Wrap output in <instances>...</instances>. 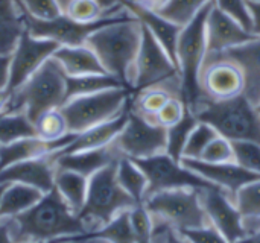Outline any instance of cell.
Masks as SVG:
<instances>
[{"label":"cell","mask_w":260,"mask_h":243,"mask_svg":"<svg viewBox=\"0 0 260 243\" xmlns=\"http://www.w3.org/2000/svg\"><path fill=\"white\" fill-rule=\"evenodd\" d=\"M131 94L133 90L125 87L110 88L69 99L59 110L66 117L69 132L79 134L123 113L129 105Z\"/></svg>","instance_id":"cell-7"},{"label":"cell","mask_w":260,"mask_h":243,"mask_svg":"<svg viewBox=\"0 0 260 243\" xmlns=\"http://www.w3.org/2000/svg\"><path fill=\"white\" fill-rule=\"evenodd\" d=\"M235 204L242 215L247 236L260 231V180L245 184L235 196Z\"/></svg>","instance_id":"cell-30"},{"label":"cell","mask_w":260,"mask_h":243,"mask_svg":"<svg viewBox=\"0 0 260 243\" xmlns=\"http://www.w3.org/2000/svg\"><path fill=\"white\" fill-rule=\"evenodd\" d=\"M66 100V73L50 58L23 85L12 91L8 111H24L35 122L43 113L61 108Z\"/></svg>","instance_id":"cell-4"},{"label":"cell","mask_w":260,"mask_h":243,"mask_svg":"<svg viewBox=\"0 0 260 243\" xmlns=\"http://www.w3.org/2000/svg\"><path fill=\"white\" fill-rule=\"evenodd\" d=\"M175 96L183 97L180 78L171 79L165 84L143 88L140 91H134L129 99V108L134 113H137L149 120H154L157 113Z\"/></svg>","instance_id":"cell-24"},{"label":"cell","mask_w":260,"mask_h":243,"mask_svg":"<svg viewBox=\"0 0 260 243\" xmlns=\"http://www.w3.org/2000/svg\"><path fill=\"white\" fill-rule=\"evenodd\" d=\"M152 219H154V230H152L149 243H190L181 231L175 230L174 227H171L169 224L160 219H155V218Z\"/></svg>","instance_id":"cell-45"},{"label":"cell","mask_w":260,"mask_h":243,"mask_svg":"<svg viewBox=\"0 0 260 243\" xmlns=\"http://www.w3.org/2000/svg\"><path fill=\"white\" fill-rule=\"evenodd\" d=\"M256 110H257V113H259V114H260V102H259V103H257V105H256Z\"/></svg>","instance_id":"cell-57"},{"label":"cell","mask_w":260,"mask_h":243,"mask_svg":"<svg viewBox=\"0 0 260 243\" xmlns=\"http://www.w3.org/2000/svg\"><path fill=\"white\" fill-rule=\"evenodd\" d=\"M197 123H198L197 116L187 108L184 117L178 123L166 128V151L165 152L169 157H172L177 161H181L183 151H184L189 135L193 131V128L197 126Z\"/></svg>","instance_id":"cell-33"},{"label":"cell","mask_w":260,"mask_h":243,"mask_svg":"<svg viewBox=\"0 0 260 243\" xmlns=\"http://www.w3.org/2000/svg\"><path fill=\"white\" fill-rule=\"evenodd\" d=\"M29 137H37V131L24 111H6L0 114V146Z\"/></svg>","instance_id":"cell-32"},{"label":"cell","mask_w":260,"mask_h":243,"mask_svg":"<svg viewBox=\"0 0 260 243\" xmlns=\"http://www.w3.org/2000/svg\"><path fill=\"white\" fill-rule=\"evenodd\" d=\"M6 186H8V184H0V201H2V195H3V192H5Z\"/></svg>","instance_id":"cell-54"},{"label":"cell","mask_w":260,"mask_h":243,"mask_svg":"<svg viewBox=\"0 0 260 243\" xmlns=\"http://www.w3.org/2000/svg\"><path fill=\"white\" fill-rule=\"evenodd\" d=\"M129 15H131V12L125 6L122 11L114 12V14H108V15L102 17L101 20H96L91 23L75 21L64 14L55 20H50V21H40V20H35V18H32L23 12L24 26L30 35H34L37 38L52 40L58 46H84L87 43V40L98 29H101L110 23L119 21L122 18H126Z\"/></svg>","instance_id":"cell-9"},{"label":"cell","mask_w":260,"mask_h":243,"mask_svg":"<svg viewBox=\"0 0 260 243\" xmlns=\"http://www.w3.org/2000/svg\"><path fill=\"white\" fill-rule=\"evenodd\" d=\"M212 3L187 24L181 27L177 43V67L181 79L183 99L189 110H192L203 97L204 93L200 84V75L207 56V38H206V20Z\"/></svg>","instance_id":"cell-5"},{"label":"cell","mask_w":260,"mask_h":243,"mask_svg":"<svg viewBox=\"0 0 260 243\" xmlns=\"http://www.w3.org/2000/svg\"><path fill=\"white\" fill-rule=\"evenodd\" d=\"M253 37L254 35L238 20L227 15L212 3L206 20L207 56L219 55L232 47L247 43Z\"/></svg>","instance_id":"cell-17"},{"label":"cell","mask_w":260,"mask_h":243,"mask_svg":"<svg viewBox=\"0 0 260 243\" xmlns=\"http://www.w3.org/2000/svg\"><path fill=\"white\" fill-rule=\"evenodd\" d=\"M88 234L105 239L108 243H137L131 221H129V210L117 215L102 228Z\"/></svg>","instance_id":"cell-34"},{"label":"cell","mask_w":260,"mask_h":243,"mask_svg":"<svg viewBox=\"0 0 260 243\" xmlns=\"http://www.w3.org/2000/svg\"><path fill=\"white\" fill-rule=\"evenodd\" d=\"M66 76H85L107 73L96 53L87 46H59L52 56Z\"/></svg>","instance_id":"cell-25"},{"label":"cell","mask_w":260,"mask_h":243,"mask_svg":"<svg viewBox=\"0 0 260 243\" xmlns=\"http://www.w3.org/2000/svg\"><path fill=\"white\" fill-rule=\"evenodd\" d=\"M34 125H35L37 137L47 140V142H56V140L64 138L67 134H70L69 128H67L66 117L59 108L49 110V111L43 113L34 122Z\"/></svg>","instance_id":"cell-36"},{"label":"cell","mask_w":260,"mask_h":243,"mask_svg":"<svg viewBox=\"0 0 260 243\" xmlns=\"http://www.w3.org/2000/svg\"><path fill=\"white\" fill-rule=\"evenodd\" d=\"M181 163L215 187L224 190L233 201L239 189H242L248 183L260 180V175L247 170L236 161L206 163L201 160H181Z\"/></svg>","instance_id":"cell-16"},{"label":"cell","mask_w":260,"mask_h":243,"mask_svg":"<svg viewBox=\"0 0 260 243\" xmlns=\"http://www.w3.org/2000/svg\"><path fill=\"white\" fill-rule=\"evenodd\" d=\"M250 2H259L260 3V0H250Z\"/></svg>","instance_id":"cell-58"},{"label":"cell","mask_w":260,"mask_h":243,"mask_svg":"<svg viewBox=\"0 0 260 243\" xmlns=\"http://www.w3.org/2000/svg\"><path fill=\"white\" fill-rule=\"evenodd\" d=\"M210 3L212 0H168L158 12L171 21L184 26Z\"/></svg>","instance_id":"cell-35"},{"label":"cell","mask_w":260,"mask_h":243,"mask_svg":"<svg viewBox=\"0 0 260 243\" xmlns=\"http://www.w3.org/2000/svg\"><path fill=\"white\" fill-rule=\"evenodd\" d=\"M21 11L40 21H50L62 15V8L58 0H18Z\"/></svg>","instance_id":"cell-39"},{"label":"cell","mask_w":260,"mask_h":243,"mask_svg":"<svg viewBox=\"0 0 260 243\" xmlns=\"http://www.w3.org/2000/svg\"><path fill=\"white\" fill-rule=\"evenodd\" d=\"M200 84L204 96L215 100L244 94V78L239 67L222 56H206Z\"/></svg>","instance_id":"cell-15"},{"label":"cell","mask_w":260,"mask_h":243,"mask_svg":"<svg viewBox=\"0 0 260 243\" xmlns=\"http://www.w3.org/2000/svg\"><path fill=\"white\" fill-rule=\"evenodd\" d=\"M190 111L200 122L209 123L230 142H254L260 145V114L244 94L225 100L204 96Z\"/></svg>","instance_id":"cell-3"},{"label":"cell","mask_w":260,"mask_h":243,"mask_svg":"<svg viewBox=\"0 0 260 243\" xmlns=\"http://www.w3.org/2000/svg\"><path fill=\"white\" fill-rule=\"evenodd\" d=\"M238 243H260V231L256 234H251V236H247L245 239H242L241 242Z\"/></svg>","instance_id":"cell-53"},{"label":"cell","mask_w":260,"mask_h":243,"mask_svg":"<svg viewBox=\"0 0 260 243\" xmlns=\"http://www.w3.org/2000/svg\"><path fill=\"white\" fill-rule=\"evenodd\" d=\"M56 154V152H55ZM55 154L40 157L35 160L20 161L0 170V184L18 183L38 189L43 193L55 187Z\"/></svg>","instance_id":"cell-18"},{"label":"cell","mask_w":260,"mask_h":243,"mask_svg":"<svg viewBox=\"0 0 260 243\" xmlns=\"http://www.w3.org/2000/svg\"><path fill=\"white\" fill-rule=\"evenodd\" d=\"M11 72V53H0V90H6L9 85Z\"/></svg>","instance_id":"cell-47"},{"label":"cell","mask_w":260,"mask_h":243,"mask_svg":"<svg viewBox=\"0 0 260 243\" xmlns=\"http://www.w3.org/2000/svg\"><path fill=\"white\" fill-rule=\"evenodd\" d=\"M143 205L152 215V218L169 224L178 231L209 225L207 215L201 204L200 190L197 189L158 192L146 198Z\"/></svg>","instance_id":"cell-8"},{"label":"cell","mask_w":260,"mask_h":243,"mask_svg":"<svg viewBox=\"0 0 260 243\" xmlns=\"http://www.w3.org/2000/svg\"><path fill=\"white\" fill-rule=\"evenodd\" d=\"M24 29L18 0H0V53L9 55Z\"/></svg>","instance_id":"cell-27"},{"label":"cell","mask_w":260,"mask_h":243,"mask_svg":"<svg viewBox=\"0 0 260 243\" xmlns=\"http://www.w3.org/2000/svg\"><path fill=\"white\" fill-rule=\"evenodd\" d=\"M235 161L247 170L260 175V145L254 142H233Z\"/></svg>","instance_id":"cell-40"},{"label":"cell","mask_w":260,"mask_h":243,"mask_svg":"<svg viewBox=\"0 0 260 243\" xmlns=\"http://www.w3.org/2000/svg\"><path fill=\"white\" fill-rule=\"evenodd\" d=\"M142 43V23L131 14L98 29L87 46L96 53L105 72L133 90L134 65Z\"/></svg>","instance_id":"cell-2"},{"label":"cell","mask_w":260,"mask_h":243,"mask_svg":"<svg viewBox=\"0 0 260 243\" xmlns=\"http://www.w3.org/2000/svg\"><path fill=\"white\" fill-rule=\"evenodd\" d=\"M62 243H82V240H70V242H62Z\"/></svg>","instance_id":"cell-56"},{"label":"cell","mask_w":260,"mask_h":243,"mask_svg":"<svg viewBox=\"0 0 260 243\" xmlns=\"http://www.w3.org/2000/svg\"><path fill=\"white\" fill-rule=\"evenodd\" d=\"M119 12V11H117ZM62 14L69 18L81 23H91L96 20H101L102 17L108 15L102 9L98 0H69L67 5L62 9ZM114 14V12H111Z\"/></svg>","instance_id":"cell-38"},{"label":"cell","mask_w":260,"mask_h":243,"mask_svg":"<svg viewBox=\"0 0 260 243\" xmlns=\"http://www.w3.org/2000/svg\"><path fill=\"white\" fill-rule=\"evenodd\" d=\"M0 243H14L9 231V224L6 219L0 221Z\"/></svg>","instance_id":"cell-51"},{"label":"cell","mask_w":260,"mask_h":243,"mask_svg":"<svg viewBox=\"0 0 260 243\" xmlns=\"http://www.w3.org/2000/svg\"><path fill=\"white\" fill-rule=\"evenodd\" d=\"M200 198L209 224L215 227L229 242L238 243L247 237L242 215L235 201L224 190L218 187L204 189L200 190Z\"/></svg>","instance_id":"cell-14"},{"label":"cell","mask_w":260,"mask_h":243,"mask_svg":"<svg viewBox=\"0 0 260 243\" xmlns=\"http://www.w3.org/2000/svg\"><path fill=\"white\" fill-rule=\"evenodd\" d=\"M218 135L219 134L209 123H204V122L198 120L197 126L193 128V131L189 135V140H187L186 148L183 151V158L181 160H200L203 152L206 151V148Z\"/></svg>","instance_id":"cell-37"},{"label":"cell","mask_w":260,"mask_h":243,"mask_svg":"<svg viewBox=\"0 0 260 243\" xmlns=\"http://www.w3.org/2000/svg\"><path fill=\"white\" fill-rule=\"evenodd\" d=\"M75 135L76 134H67L64 138L56 142H47L40 137H29L14 142L11 145L0 146V170L20 161L35 160L62 151L73 142Z\"/></svg>","instance_id":"cell-20"},{"label":"cell","mask_w":260,"mask_h":243,"mask_svg":"<svg viewBox=\"0 0 260 243\" xmlns=\"http://www.w3.org/2000/svg\"><path fill=\"white\" fill-rule=\"evenodd\" d=\"M201 161L206 163H230L235 161V149H233V142L224 138L222 135L215 137L210 145L206 148L203 152Z\"/></svg>","instance_id":"cell-42"},{"label":"cell","mask_w":260,"mask_h":243,"mask_svg":"<svg viewBox=\"0 0 260 243\" xmlns=\"http://www.w3.org/2000/svg\"><path fill=\"white\" fill-rule=\"evenodd\" d=\"M11 96H12V93L8 88L6 90H0V114H3V113H6L9 110Z\"/></svg>","instance_id":"cell-52"},{"label":"cell","mask_w":260,"mask_h":243,"mask_svg":"<svg viewBox=\"0 0 260 243\" xmlns=\"http://www.w3.org/2000/svg\"><path fill=\"white\" fill-rule=\"evenodd\" d=\"M123 6L142 23V26H145L152 33V37L163 46V49L169 53V56L177 64V58H175L177 43L183 26L163 17L158 11H152L129 2H125Z\"/></svg>","instance_id":"cell-22"},{"label":"cell","mask_w":260,"mask_h":243,"mask_svg":"<svg viewBox=\"0 0 260 243\" xmlns=\"http://www.w3.org/2000/svg\"><path fill=\"white\" fill-rule=\"evenodd\" d=\"M212 3L227 15L238 20L245 29L251 32V18L247 0H212Z\"/></svg>","instance_id":"cell-44"},{"label":"cell","mask_w":260,"mask_h":243,"mask_svg":"<svg viewBox=\"0 0 260 243\" xmlns=\"http://www.w3.org/2000/svg\"><path fill=\"white\" fill-rule=\"evenodd\" d=\"M116 164L117 163H113L88 178L85 204L79 213V218L85 224L88 233L102 228L117 215L137 205L120 187L116 177Z\"/></svg>","instance_id":"cell-6"},{"label":"cell","mask_w":260,"mask_h":243,"mask_svg":"<svg viewBox=\"0 0 260 243\" xmlns=\"http://www.w3.org/2000/svg\"><path fill=\"white\" fill-rule=\"evenodd\" d=\"M186 111H187V105L184 99L180 96H175L157 113V116L154 117V122L163 128H169L178 123L184 117Z\"/></svg>","instance_id":"cell-43"},{"label":"cell","mask_w":260,"mask_h":243,"mask_svg":"<svg viewBox=\"0 0 260 243\" xmlns=\"http://www.w3.org/2000/svg\"><path fill=\"white\" fill-rule=\"evenodd\" d=\"M126 2L143 6V8H148V9H152V11H160L166 5L168 0H126Z\"/></svg>","instance_id":"cell-50"},{"label":"cell","mask_w":260,"mask_h":243,"mask_svg":"<svg viewBox=\"0 0 260 243\" xmlns=\"http://www.w3.org/2000/svg\"><path fill=\"white\" fill-rule=\"evenodd\" d=\"M59 46L46 38H37L26 29L20 35L11 52V72L8 90L12 93L23 85L47 59H50Z\"/></svg>","instance_id":"cell-13"},{"label":"cell","mask_w":260,"mask_h":243,"mask_svg":"<svg viewBox=\"0 0 260 243\" xmlns=\"http://www.w3.org/2000/svg\"><path fill=\"white\" fill-rule=\"evenodd\" d=\"M55 190L59 193V196L64 199V202L69 205V209L79 216V213L84 209L87 190H88V178L67 170L56 167L55 172Z\"/></svg>","instance_id":"cell-26"},{"label":"cell","mask_w":260,"mask_h":243,"mask_svg":"<svg viewBox=\"0 0 260 243\" xmlns=\"http://www.w3.org/2000/svg\"><path fill=\"white\" fill-rule=\"evenodd\" d=\"M129 113L128 108L116 116L114 119H110L104 123H99L96 126H91L79 134L75 135L73 142L66 146L62 151H58V154H70V152H79V151H90V149H101L105 146H110L114 143L117 135L122 132L123 126L126 125Z\"/></svg>","instance_id":"cell-23"},{"label":"cell","mask_w":260,"mask_h":243,"mask_svg":"<svg viewBox=\"0 0 260 243\" xmlns=\"http://www.w3.org/2000/svg\"><path fill=\"white\" fill-rule=\"evenodd\" d=\"M116 177L120 187L134 199L137 205H143L148 190V178L139 164L126 157H122L116 164Z\"/></svg>","instance_id":"cell-29"},{"label":"cell","mask_w":260,"mask_h":243,"mask_svg":"<svg viewBox=\"0 0 260 243\" xmlns=\"http://www.w3.org/2000/svg\"><path fill=\"white\" fill-rule=\"evenodd\" d=\"M99 5L102 6V9L108 14L111 12H117V11H122L123 9V3L126 0H98Z\"/></svg>","instance_id":"cell-49"},{"label":"cell","mask_w":260,"mask_h":243,"mask_svg":"<svg viewBox=\"0 0 260 243\" xmlns=\"http://www.w3.org/2000/svg\"><path fill=\"white\" fill-rule=\"evenodd\" d=\"M250 18H251V33L254 37H260V3L247 0Z\"/></svg>","instance_id":"cell-48"},{"label":"cell","mask_w":260,"mask_h":243,"mask_svg":"<svg viewBox=\"0 0 260 243\" xmlns=\"http://www.w3.org/2000/svg\"><path fill=\"white\" fill-rule=\"evenodd\" d=\"M43 192L30 186L18 183L8 184L0 201V221L11 219L24 213L32 205H35L43 198Z\"/></svg>","instance_id":"cell-28"},{"label":"cell","mask_w":260,"mask_h":243,"mask_svg":"<svg viewBox=\"0 0 260 243\" xmlns=\"http://www.w3.org/2000/svg\"><path fill=\"white\" fill-rule=\"evenodd\" d=\"M114 145L123 157L131 160L154 157L166 151V128L129 108L126 125Z\"/></svg>","instance_id":"cell-11"},{"label":"cell","mask_w":260,"mask_h":243,"mask_svg":"<svg viewBox=\"0 0 260 243\" xmlns=\"http://www.w3.org/2000/svg\"><path fill=\"white\" fill-rule=\"evenodd\" d=\"M119 87H125V85L108 73L85 75V76H66L67 100L78 97V96L93 94V93H99V91L110 90V88H119Z\"/></svg>","instance_id":"cell-31"},{"label":"cell","mask_w":260,"mask_h":243,"mask_svg":"<svg viewBox=\"0 0 260 243\" xmlns=\"http://www.w3.org/2000/svg\"><path fill=\"white\" fill-rule=\"evenodd\" d=\"M139 167L145 172L148 178L146 198L154 193L175 190V189H197L204 190L215 187L198 173L186 167L181 161L174 160L166 152L157 154L154 157L134 160ZM146 201V199H145Z\"/></svg>","instance_id":"cell-10"},{"label":"cell","mask_w":260,"mask_h":243,"mask_svg":"<svg viewBox=\"0 0 260 243\" xmlns=\"http://www.w3.org/2000/svg\"><path fill=\"white\" fill-rule=\"evenodd\" d=\"M175 78H180L177 64L163 46L152 37V33L142 26V43L134 65L133 93L152 85L165 84Z\"/></svg>","instance_id":"cell-12"},{"label":"cell","mask_w":260,"mask_h":243,"mask_svg":"<svg viewBox=\"0 0 260 243\" xmlns=\"http://www.w3.org/2000/svg\"><path fill=\"white\" fill-rule=\"evenodd\" d=\"M123 155L119 152L116 145H110L101 149L79 151L70 154H55V164L59 169H67L90 178L98 170L117 163Z\"/></svg>","instance_id":"cell-21"},{"label":"cell","mask_w":260,"mask_h":243,"mask_svg":"<svg viewBox=\"0 0 260 243\" xmlns=\"http://www.w3.org/2000/svg\"><path fill=\"white\" fill-rule=\"evenodd\" d=\"M14 243L82 240L88 230L55 187L24 213L6 219Z\"/></svg>","instance_id":"cell-1"},{"label":"cell","mask_w":260,"mask_h":243,"mask_svg":"<svg viewBox=\"0 0 260 243\" xmlns=\"http://www.w3.org/2000/svg\"><path fill=\"white\" fill-rule=\"evenodd\" d=\"M212 56L227 58L239 67L244 78V96L256 107L260 102V37Z\"/></svg>","instance_id":"cell-19"},{"label":"cell","mask_w":260,"mask_h":243,"mask_svg":"<svg viewBox=\"0 0 260 243\" xmlns=\"http://www.w3.org/2000/svg\"><path fill=\"white\" fill-rule=\"evenodd\" d=\"M190 243H230L215 227L210 224L201 228H193V230H186L181 231Z\"/></svg>","instance_id":"cell-46"},{"label":"cell","mask_w":260,"mask_h":243,"mask_svg":"<svg viewBox=\"0 0 260 243\" xmlns=\"http://www.w3.org/2000/svg\"><path fill=\"white\" fill-rule=\"evenodd\" d=\"M62 242H70V240H55V242H27V243H62Z\"/></svg>","instance_id":"cell-55"},{"label":"cell","mask_w":260,"mask_h":243,"mask_svg":"<svg viewBox=\"0 0 260 243\" xmlns=\"http://www.w3.org/2000/svg\"><path fill=\"white\" fill-rule=\"evenodd\" d=\"M129 221L134 230V236L137 243H149L152 230H154V219L151 213L146 210L145 205H136L129 210Z\"/></svg>","instance_id":"cell-41"}]
</instances>
